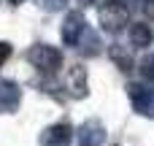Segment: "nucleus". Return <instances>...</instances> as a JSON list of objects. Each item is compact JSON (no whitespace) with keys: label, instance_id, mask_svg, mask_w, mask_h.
I'll return each instance as SVG.
<instances>
[{"label":"nucleus","instance_id":"nucleus-1","mask_svg":"<svg viewBox=\"0 0 154 146\" xmlns=\"http://www.w3.org/2000/svg\"><path fill=\"white\" fill-rule=\"evenodd\" d=\"M130 19V8L122 0H103L97 5V22L106 33H119Z\"/></svg>","mask_w":154,"mask_h":146},{"label":"nucleus","instance_id":"nucleus-2","mask_svg":"<svg viewBox=\"0 0 154 146\" xmlns=\"http://www.w3.org/2000/svg\"><path fill=\"white\" fill-rule=\"evenodd\" d=\"M27 60H30V65H32L35 70H41V73H46V76H51V73H57V70L62 68V51L54 49V46H46V43L30 46V49H27Z\"/></svg>","mask_w":154,"mask_h":146},{"label":"nucleus","instance_id":"nucleus-3","mask_svg":"<svg viewBox=\"0 0 154 146\" xmlns=\"http://www.w3.org/2000/svg\"><path fill=\"white\" fill-rule=\"evenodd\" d=\"M127 92H130V100H133V108L141 114V116H149L154 119V84L149 81H135V84H130L127 87Z\"/></svg>","mask_w":154,"mask_h":146},{"label":"nucleus","instance_id":"nucleus-4","mask_svg":"<svg viewBox=\"0 0 154 146\" xmlns=\"http://www.w3.org/2000/svg\"><path fill=\"white\" fill-rule=\"evenodd\" d=\"M79 146H103L106 144V127L97 119H87L84 125H79V130H73Z\"/></svg>","mask_w":154,"mask_h":146},{"label":"nucleus","instance_id":"nucleus-5","mask_svg":"<svg viewBox=\"0 0 154 146\" xmlns=\"http://www.w3.org/2000/svg\"><path fill=\"white\" fill-rule=\"evenodd\" d=\"M84 30H87L84 14H81V11H70V14L65 16V22H62V43H65V46H76L79 38L84 35Z\"/></svg>","mask_w":154,"mask_h":146},{"label":"nucleus","instance_id":"nucleus-6","mask_svg":"<svg viewBox=\"0 0 154 146\" xmlns=\"http://www.w3.org/2000/svg\"><path fill=\"white\" fill-rule=\"evenodd\" d=\"M22 103V89L8 81V79H0V114H11L16 111Z\"/></svg>","mask_w":154,"mask_h":146},{"label":"nucleus","instance_id":"nucleus-7","mask_svg":"<svg viewBox=\"0 0 154 146\" xmlns=\"http://www.w3.org/2000/svg\"><path fill=\"white\" fill-rule=\"evenodd\" d=\"M70 144H73V127L70 125L46 127L41 135V146H70Z\"/></svg>","mask_w":154,"mask_h":146},{"label":"nucleus","instance_id":"nucleus-8","mask_svg":"<svg viewBox=\"0 0 154 146\" xmlns=\"http://www.w3.org/2000/svg\"><path fill=\"white\" fill-rule=\"evenodd\" d=\"M76 49H79V54L81 57H97L100 51H103V41H100V35L95 33V30H84V35L79 38V43H76Z\"/></svg>","mask_w":154,"mask_h":146},{"label":"nucleus","instance_id":"nucleus-9","mask_svg":"<svg viewBox=\"0 0 154 146\" xmlns=\"http://www.w3.org/2000/svg\"><path fill=\"white\" fill-rule=\"evenodd\" d=\"M68 89H70V95H73V98H79V100L89 95V89H87V68H84V65H73V68H70Z\"/></svg>","mask_w":154,"mask_h":146},{"label":"nucleus","instance_id":"nucleus-10","mask_svg":"<svg viewBox=\"0 0 154 146\" xmlns=\"http://www.w3.org/2000/svg\"><path fill=\"white\" fill-rule=\"evenodd\" d=\"M108 51H111V60H114V62L119 65V70H125V73H130V70L135 68V62H133V54H130V51H127L125 46H119V43H114V46H111Z\"/></svg>","mask_w":154,"mask_h":146},{"label":"nucleus","instance_id":"nucleus-11","mask_svg":"<svg viewBox=\"0 0 154 146\" xmlns=\"http://www.w3.org/2000/svg\"><path fill=\"white\" fill-rule=\"evenodd\" d=\"M130 43L138 46V49H146L152 43V30L146 24H133L130 27Z\"/></svg>","mask_w":154,"mask_h":146},{"label":"nucleus","instance_id":"nucleus-12","mask_svg":"<svg viewBox=\"0 0 154 146\" xmlns=\"http://www.w3.org/2000/svg\"><path fill=\"white\" fill-rule=\"evenodd\" d=\"M138 70H141V79H143V81L154 84V54H146V57L141 60Z\"/></svg>","mask_w":154,"mask_h":146},{"label":"nucleus","instance_id":"nucleus-13","mask_svg":"<svg viewBox=\"0 0 154 146\" xmlns=\"http://www.w3.org/2000/svg\"><path fill=\"white\" fill-rule=\"evenodd\" d=\"M38 3H41L43 11H51V14H54V11H62V8L68 5V0H38Z\"/></svg>","mask_w":154,"mask_h":146},{"label":"nucleus","instance_id":"nucleus-14","mask_svg":"<svg viewBox=\"0 0 154 146\" xmlns=\"http://www.w3.org/2000/svg\"><path fill=\"white\" fill-rule=\"evenodd\" d=\"M11 57V43H5V41H0V68L5 65V60Z\"/></svg>","mask_w":154,"mask_h":146},{"label":"nucleus","instance_id":"nucleus-15","mask_svg":"<svg viewBox=\"0 0 154 146\" xmlns=\"http://www.w3.org/2000/svg\"><path fill=\"white\" fill-rule=\"evenodd\" d=\"M143 11H146V16L154 19V0H143Z\"/></svg>","mask_w":154,"mask_h":146},{"label":"nucleus","instance_id":"nucleus-16","mask_svg":"<svg viewBox=\"0 0 154 146\" xmlns=\"http://www.w3.org/2000/svg\"><path fill=\"white\" fill-rule=\"evenodd\" d=\"M122 3H125L127 8H141V5H143V0H122Z\"/></svg>","mask_w":154,"mask_h":146},{"label":"nucleus","instance_id":"nucleus-17","mask_svg":"<svg viewBox=\"0 0 154 146\" xmlns=\"http://www.w3.org/2000/svg\"><path fill=\"white\" fill-rule=\"evenodd\" d=\"M79 3H81V5H100L103 0H79Z\"/></svg>","mask_w":154,"mask_h":146},{"label":"nucleus","instance_id":"nucleus-18","mask_svg":"<svg viewBox=\"0 0 154 146\" xmlns=\"http://www.w3.org/2000/svg\"><path fill=\"white\" fill-rule=\"evenodd\" d=\"M8 3H14V5H16V3H22V0H8Z\"/></svg>","mask_w":154,"mask_h":146}]
</instances>
